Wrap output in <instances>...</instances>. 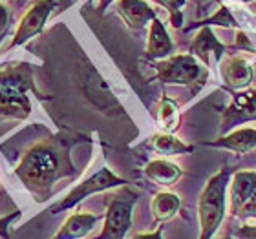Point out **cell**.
I'll return each mask as SVG.
<instances>
[{"mask_svg":"<svg viewBox=\"0 0 256 239\" xmlns=\"http://www.w3.org/2000/svg\"><path fill=\"white\" fill-rule=\"evenodd\" d=\"M230 179V168L227 165L214 174L203 188L198 201L200 216V239H212L218 232L220 225L225 218V203H227V186Z\"/></svg>","mask_w":256,"mask_h":239,"instance_id":"obj_3","label":"cell"},{"mask_svg":"<svg viewBox=\"0 0 256 239\" xmlns=\"http://www.w3.org/2000/svg\"><path fill=\"white\" fill-rule=\"evenodd\" d=\"M80 82H82V91L86 93V97L102 113H106V115H119V113H123V106L119 104L116 95L110 91L104 79L97 73V69L86 59H82V64H80Z\"/></svg>","mask_w":256,"mask_h":239,"instance_id":"obj_7","label":"cell"},{"mask_svg":"<svg viewBox=\"0 0 256 239\" xmlns=\"http://www.w3.org/2000/svg\"><path fill=\"white\" fill-rule=\"evenodd\" d=\"M150 208H152V214H154L156 221L165 223V221L172 219L180 212L182 199H180V196L174 194V192H160V194L154 196V199L150 203Z\"/></svg>","mask_w":256,"mask_h":239,"instance_id":"obj_19","label":"cell"},{"mask_svg":"<svg viewBox=\"0 0 256 239\" xmlns=\"http://www.w3.org/2000/svg\"><path fill=\"white\" fill-rule=\"evenodd\" d=\"M138 197L139 192L130 186H121L118 194L110 196L101 234L94 239H124L126 232L132 229V214Z\"/></svg>","mask_w":256,"mask_h":239,"instance_id":"obj_5","label":"cell"},{"mask_svg":"<svg viewBox=\"0 0 256 239\" xmlns=\"http://www.w3.org/2000/svg\"><path fill=\"white\" fill-rule=\"evenodd\" d=\"M174 51V42H172L170 35L166 33L163 22L156 16L152 24H150L148 33V44H146V51H144V59L148 60H163L170 57Z\"/></svg>","mask_w":256,"mask_h":239,"instance_id":"obj_15","label":"cell"},{"mask_svg":"<svg viewBox=\"0 0 256 239\" xmlns=\"http://www.w3.org/2000/svg\"><path fill=\"white\" fill-rule=\"evenodd\" d=\"M10 9L6 7V4H2L0 2V33H4L8 31V26H10Z\"/></svg>","mask_w":256,"mask_h":239,"instance_id":"obj_27","label":"cell"},{"mask_svg":"<svg viewBox=\"0 0 256 239\" xmlns=\"http://www.w3.org/2000/svg\"><path fill=\"white\" fill-rule=\"evenodd\" d=\"M244 2H252V0H244Z\"/></svg>","mask_w":256,"mask_h":239,"instance_id":"obj_32","label":"cell"},{"mask_svg":"<svg viewBox=\"0 0 256 239\" xmlns=\"http://www.w3.org/2000/svg\"><path fill=\"white\" fill-rule=\"evenodd\" d=\"M232 234L238 239H256V225H242L232 230Z\"/></svg>","mask_w":256,"mask_h":239,"instance_id":"obj_24","label":"cell"},{"mask_svg":"<svg viewBox=\"0 0 256 239\" xmlns=\"http://www.w3.org/2000/svg\"><path fill=\"white\" fill-rule=\"evenodd\" d=\"M156 79L163 84H182L192 88V95L196 93L207 80L208 71L198 62L190 53L172 55L156 62Z\"/></svg>","mask_w":256,"mask_h":239,"instance_id":"obj_4","label":"cell"},{"mask_svg":"<svg viewBox=\"0 0 256 239\" xmlns=\"http://www.w3.org/2000/svg\"><path fill=\"white\" fill-rule=\"evenodd\" d=\"M220 73L225 86L232 91H244L252 82V66L242 55H229L220 64Z\"/></svg>","mask_w":256,"mask_h":239,"instance_id":"obj_11","label":"cell"},{"mask_svg":"<svg viewBox=\"0 0 256 239\" xmlns=\"http://www.w3.org/2000/svg\"><path fill=\"white\" fill-rule=\"evenodd\" d=\"M57 5H59V0H33L30 9L24 13V16L18 22V27H16L15 35L11 38L10 46L6 48V51H11L13 48H18L22 44H26L28 40H32L35 35L42 31L50 15H52V11Z\"/></svg>","mask_w":256,"mask_h":239,"instance_id":"obj_8","label":"cell"},{"mask_svg":"<svg viewBox=\"0 0 256 239\" xmlns=\"http://www.w3.org/2000/svg\"><path fill=\"white\" fill-rule=\"evenodd\" d=\"M212 26H220V27H238L240 29V24L236 22V18L232 16L230 9L227 7L225 4H220L218 11L214 13V15L207 16V18H203V20H198V22H192L185 27V31H190L194 27H212Z\"/></svg>","mask_w":256,"mask_h":239,"instance_id":"obj_21","label":"cell"},{"mask_svg":"<svg viewBox=\"0 0 256 239\" xmlns=\"http://www.w3.org/2000/svg\"><path fill=\"white\" fill-rule=\"evenodd\" d=\"M202 146L230 150L238 155L249 154L251 150L256 148V128H236V130L225 133L216 141L202 143Z\"/></svg>","mask_w":256,"mask_h":239,"instance_id":"obj_13","label":"cell"},{"mask_svg":"<svg viewBox=\"0 0 256 239\" xmlns=\"http://www.w3.org/2000/svg\"><path fill=\"white\" fill-rule=\"evenodd\" d=\"M30 93L42 99L33 80L32 64L20 60L0 64V119H28L32 113Z\"/></svg>","mask_w":256,"mask_h":239,"instance_id":"obj_2","label":"cell"},{"mask_svg":"<svg viewBox=\"0 0 256 239\" xmlns=\"http://www.w3.org/2000/svg\"><path fill=\"white\" fill-rule=\"evenodd\" d=\"M192 2L196 5V16L202 18L203 15H207L210 4H212V2H220V0H192Z\"/></svg>","mask_w":256,"mask_h":239,"instance_id":"obj_26","label":"cell"},{"mask_svg":"<svg viewBox=\"0 0 256 239\" xmlns=\"http://www.w3.org/2000/svg\"><path fill=\"white\" fill-rule=\"evenodd\" d=\"M182 115H180V106L176 101H172L170 97L163 95L158 108V124L165 133H174L180 128Z\"/></svg>","mask_w":256,"mask_h":239,"instance_id":"obj_20","label":"cell"},{"mask_svg":"<svg viewBox=\"0 0 256 239\" xmlns=\"http://www.w3.org/2000/svg\"><path fill=\"white\" fill-rule=\"evenodd\" d=\"M144 177L150 179L152 183L160 186H172L176 185L180 177L183 176L182 168L176 165V163H172L168 159H154L150 161L148 165L144 166L143 170Z\"/></svg>","mask_w":256,"mask_h":239,"instance_id":"obj_17","label":"cell"},{"mask_svg":"<svg viewBox=\"0 0 256 239\" xmlns=\"http://www.w3.org/2000/svg\"><path fill=\"white\" fill-rule=\"evenodd\" d=\"M220 239H232V238H220Z\"/></svg>","mask_w":256,"mask_h":239,"instance_id":"obj_31","label":"cell"},{"mask_svg":"<svg viewBox=\"0 0 256 239\" xmlns=\"http://www.w3.org/2000/svg\"><path fill=\"white\" fill-rule=\"evenodd\" d=\"M75 143V139L59 135L33 144L24 154L15 168V176L32 192L35 201L50 199L57 181L77 174L70 154Z\"/></svg>","mask_w":256,"mask_h":239,"instance_id":"obj_1","label":"cell"},{"mask_svg":"<svg viewBox=\"0 0 256 239\" xmlns=\"http://www.w3.org/2000/svg\"><path fill=\"white\" fill-rule=\"evenodd\" d=\"M20 219V212L15 210V212L8 214L4 218H0V238L2 239H11L10 236V229L13 227V223H16Z\"/></svg>","mask_w":256,"mask_h":239,"instance_id":"obj_23","label":"cell"},{"mask_svg":"<svg viewBox=\"0 0 256 239\" xmlns=\"http://www.w3.org/2000/svg\"><path fill=\"white\" fill-rule=\"evenodd\" d=\"M230 216L256 219V172H238L230 185Z\"/></svg>","mask_w":256,"mask_h":239,"instance_id":"obj_9","label":"cell"},{"mask_svg":"<svg viewBox=\"0 0 256 239\" xmlns=\"http://www.w3.org/2000/svg\"><path fill=\"white\" fill-rule=\"evenodd\" d=\"M234 49H238V51H242V49H247V51H254L252 44L249 42V38H247V35L244 31H238V35H236Z\"/></svg>","mask_w":256,"mask_h":239,"instance_id":"obj_25","label":"cell"},{"mask_svg":"<svg viewBox=\"0 0 256 239\" xmlns=\"http://www.w3.org/2000/svg\"><path fill=\"white\" fill-rule=\"evenodd\" d=\"M126 185H128L126 179L116 176L110 168L102 166L101 170H97L96 174H92L88 179H84L82 183H79V185L75 186L68 196L62 197L59 203H55L48 212L50 214L66 212V210H72V208L77 207L80 201H84L86 197L94 196V194H99V192L110 190V188H118V186H126Z\"/></svg>","mask_w":256,"mask_h":239,"instance_id":"obj_6","label":"cell"},{"mask_svg":"<svg viewBox=\"0 0 256 239\" xmlns=\"http://www.w3.org/2000/svg\"><path fill=\"white\" fill-rule=\"evenodd\" d=\"M134 239H163V227L160 225V229L156 232H150V234H138L134 236Z\"/></svg>","mask_w":256,"mask_h":239,"instance_id":"obj_28","label":"cell"},{"mask_svg":"<svg viewBox=\"0 0 256 239\" xmlns=\"http://www.w3.org/2000/svg\"><path fill=\"white\" fill-rule=\"evenodd\" d=\"M148 146L154 152H158L160 155H183L194 152V146L180 141L174 133H165V132L152 135L148 141Z\"/></svg>","mask_w":256,"mask_h":239,"instance_id":"obj_18","label":"cell"},{"mask_svg":"<svg viewBox=\"0 0 256 239\" xmlns=\"http://www.w3.org/2000/svg\"><path fill=\"white\" fill-rule=\"evenodd\" d=\"M118 13L130 29L139 31L156 18V9L144 0H119Z\"/></svg>","mask_w":256,"mask_h":239,"instance_id":"obj_14","label":"cell"},{"mask_svg":"<svg viewBox=\"0 0 256 239\" xmlns=\"http://www.w3.org/2000/svg\"><path fill=\"white\" fill-rule=\"evenodd\" d=\"M154 2H158L168 11L170 24L174 29H180L183 26V7L187 4V0H154Z\"/></svg>","mask_w":256,"mask_h":239,"instance_id":"obj_22","label":"cell"},{"mask_svg":"<svg viewBox=\"0 0 256 239\" xmlns=\"http://www.w3.org/2000/svg\"><path fill=\"white\" fill-rule=\"evenodd\" d=\"M6 35H8V31H4V33H0V44L4 42V38H6Z\"/></svg>","mask_w":256,"mask_h":239,"instance_id":"obj_30","label":"cell"},{"mask_svg":"<svg viewBox=\"0 0 256 239\" xmlns=\"http://www.w3.org/2000/svg\"><path fill=\"white\" fill-rule=\"evenodd\" d=\"M114 0H99V4H97V11H99V13H104V11H106V7L110 4H112Z\"/></svg>","mask_w":256,"mask_h":239,"instance_id":"obj_29","label":"cell"},{"mask_svg":"<svg viewBox=\"0 0 256 239\" xmlns=\"http://www.w3.org/2000/svg\"><path fill=\"white\" fill-rule=\"evenodd\" d=\"M252 121H256V90L234 91L230 104L222 112L220 133L225 135L232 132L236 126Z\"/></svg>","mask_w":256,"mask_h":239,"instance_id":"obj_10","label":"cell"},{"mask_svg":"<svg viewBox=\"0 0 256 239\" xmlns=\"http://www.w3.org/2000/svg\"><path fill=\"white\" fill-rule=\"evenodd\" d=\"M227 51L229 48L216 38L212 27H202L190 42V55L202 60L203 66H210V57H214V60L220 62Z\"/></svg>","mask_w":256,"mask_h":239,"instance_id":"obj_12","label":"cell"},{"mask_svg":"<svg viewBox=\"0 0 256 239\" xmlns=\"http://www.w3.org/2000/svg\"><path fill=\"white\" fill-rule=\"evenodd\" d=\"M102 219L101 214H72L60 230L54 236L52 239H80L86 234H90L92 230L96 229V225Z\"/></svg>","mask_w":256,"mask_h":239,"instance_id":"obj_16","label":"cell"}]
</instances>
